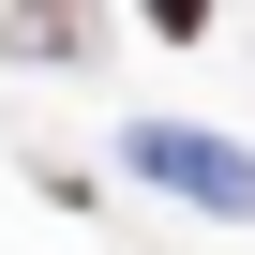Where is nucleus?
Returning a JSON list of instances; mask_svg holds the SVG:
<instances>
[{"label": "nucleus", "instance_id": "obj_1", "mask_svg": "<svg viewBox=\"0 0 255 255\" xmlns=\"http://www.w3.org/2000/svg\"><path fill=\"white\" fill-rule=\"evenodd\" d=\"M120 165H135V180H165V195H195L210 225H255V150H240V135H195V120H135V135H120Z\"/></svg>", "mask_w": 255, "mask_h": 255}, {"label": "nucleus", "instance_id": "obj_2", "mask_svg": "<svg viewBox=\"0 0 255 255\" xmlns=\"http://www.w3.org/2000/svg\"><path fill=\"white\" fill-rule=\"evenodd\" d=\"M0 45H15V60H75V45H90V0H15Z\"/></svg>", "mask_w": 255, "mask_h": 255}, {"label": "nucleus", "instance_id": "obj_3", "mask_svg": "<svg viewBox=\"0 0 255 255\" xmlns=\"http://www.w3.org/2000/svg\"><path fill=\"white\" fill-rule=\"evenodd\" d=\"M135 15H150L165 45H210V0H135Z\"/></svg>", "mask_w": 255, "mask_h": 255}]
</instances>
